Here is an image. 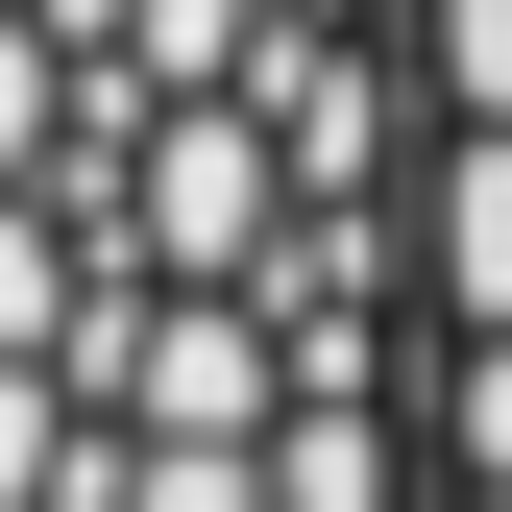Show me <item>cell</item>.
Wrapping results in <instances>:
<instances>
[{"mask_svg": "<svg viewBox=\"0 0 512 512\" xmlns=\"http://www.w3.org/2000/svg\"><path fill=\"white\" fill-rule=\"evenodd\" d=\"M415 293H439V512H512V0H415Z\"/></svg>", "mask_w": 512, "mask_h": 512, "instance_id": "6da1fadb", "label": "cell"}]
</instances>
